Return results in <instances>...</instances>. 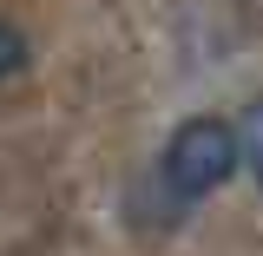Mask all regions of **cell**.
Listing matches in <instances>:
<instances>
[{
	"mask_svg": "<svg viewBox=\"0 0 263 256\" xmlns=\"http://www.w3.org/2000/svg\"><path fill=\"white\" fill-rule=\"evenodd\" d=\"M20 66H27V33L13 20H0V79H13Z\"/></svg>",
	"mask_w": 263,
	"mask_h": 256,
	"instance_id": "2",
	"label": "cell"
},
{
	"mask_svg": "<svg viewBox=\"0 0 263 256\" xmlns=\"http://www.w3.org/2000/svg\"><path fill=\"white\" fill-rule=\"evenodd\" d=\"M250 164H263V105L250 112Z\"/></svg>",
	"mask_w": 263,
	"mask_h": 256,
	"instance_id": "3",
	"label": "cell"
},
{
	"mask_svg": "<svg viewBox=\"0 0 263 256\" xmlns=\"http://www.w3.org/2000/svg\"><path fill=\"white\" fill-rule=\"evenodd\" d=\"M237 158H243V138L224 119H184L164 145V184L178 197H204L237 171Z\"/></svg>",
	"mask_w": 263,
	"mask_h": 256,
	"instance_id": "1",
	"label": "cell"
}]
</instances>
